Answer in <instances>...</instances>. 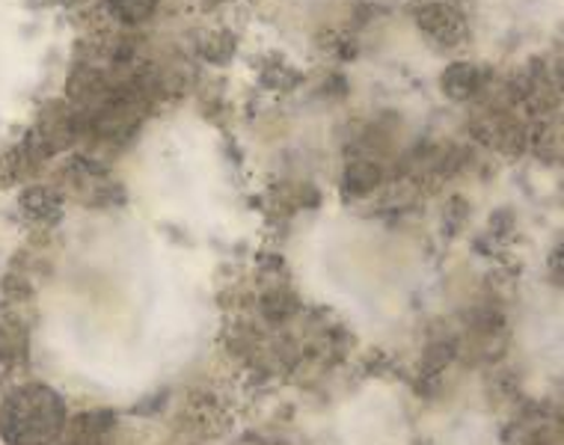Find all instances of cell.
Wrapping results in <instances>:
<instances>
[{
	"label": "cell",
	"instance_id": "obj_5",
	"mask_svg": "<svg viewBox=\"0 0 564 445\" xmlns=\"http://www.w3.org/2000/svg\"><path fill=\"white\" fill-rule=\"evenodd\" d=\"M380 178V170L375 164H354L348 166V173H345V184H348V191L354 194H366L371 191Z\"/></svg>",
	"mask_w": 564,
	"mask_h": 445
},
{
	"label": "cell",
	"instance_id": "obj_3",
	"mask_svg": "<svg viewBox=\"0 0 564 445\" xmlns=\"http://www.w3.org/2000/svg\"><path fill=\"white\" fill-rule=\"evenodd\" d=\"M478 80H481V75L473 63H452L443 72V93L452 101H467L469 96H476Z\"/></svg>",
	"mask_w": 564,
	"mask_h": 445
},
{
	"label": "cell",
	"instance_id": "obj_2",
	"mask_svg": "<svg viewBox=\"0 0 564 445\" xmlns=\"http://www.w3.org/2000/svg\"><path fill=\"white\" fill-rule=\"evenodd\" d=\"M419 24H422L425 33H431L434 40L446 42V45L460 40V30H464L457 12L452 7H443V3H431V7L419 12Z\"/></svg>",
	"mask_w": 564,
	"mask_h": 445
},
{
	"label": "cell",
	"instance_id": "obj_1",
	"mask_svg": "<svg viewBox=\"0 0 564 445\" xmlns=\"http://www.w3.org/2000/svg\"><path fill=\"white\" fill-rule=\"evenodd\" d=\"M57 404L40 389H21L3 404L0 431L12 445H42L57 431Z\"/></svg>",
	"mask_w": 564,
	"mask_h": 445
},
{
	"label": "cell",
	"instance_id": "obj_4",
	"mask_svg": "<svg viewBox=\"0 0 564 445\" xmlns=\"http://www.w3.org/2000/svg\"><path fill=\"white\" fill-rule=\"evenodd\" d=\"M110 12L126 24H140L155 12L158 0H108Z\"/></svg>",
	"mask_w": 564,
	"mask_h": 445
}]
</instances>
